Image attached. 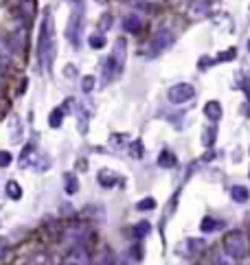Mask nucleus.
Masks as SVG:
<instances>
[{
	"label": "nucleus",
	"mask_w": 250,
	"mask_h": 265,
	"mask_svg": "<svg viewBox=\"0 0 250 265\" xmlns=\"http://www.w3.org/2000/svg\"><path fill=\"white\" fill-rule=\"evenodd\" d=\"M53 57H55V39H53V16L46 9L39 24V39H37V59L44 70L53 68Z\"/></svg>",
	"instance_id": "obj_1"
},
{
	"label": "nucleus",
	"mask_w": 250,
	"mask_h": 265,
	"mask_svg": "<svg viewBox=\"0 0 250 265\" xmlns=\"http://www.w3.org/2000/svg\"><path fill=\"white\" fill-rule=\"evenodd\" d=\"M123 66H125V39H116L114 51H112V55L108 57V62H105V66H103V72H105L103 81L110 83L112 79H116L118 75H121Z\"/></svg>",
	"instance_id": "obj_2"
},
{
	"label": "nucleus",
	"mask_w": 250,
	"mask_h": 265,
	"mask_svg": "<svg viewBox=\"0 0 250 265\" xmlns=\"http://www.w3.org/2000/svg\"><path fill=\"white\" fill-rule=\"evenodd\" d=\"M158 167H162V169L176 167V156L171 154V151H160V156H158Z\"/></svg>",
	"instance_id": "obj_11"
},
{
	"label": "nucleus",
	"mask_w": 250,
	"mask_h": 265,
	"mask_svg": "<svg viewBox=\"0 0 250 265\" xmlns=\"http://www.w3.org/2000/svg\"><path fill=\"white\" fill-rule=\"evenodd\" d=\"M62 121H64V110H62V108H55V110H53L51 114H49V125H51L53 129H57L59 125H62Z\"/></svg>",
	"instance_id": "obj_12"
},
{
	"label": "nucleus",
	"mask_w": 250,
	"mask_h": 265,
	"mask_svg": "<svg viewBox=\"0 0 250 265\" xmlns=\"http://www.w3.org/2000/svg\"><path fill=\"white\" fill-rule=\"evenodd\" d=\"M248 53H250V39H248Z\"/></svg>",
	"instance_id": "obj_29"
},
{
	"label": "nucleus",
	"mask_w": 250,
	"mask_h": 265,
	"mask_svg": "<svg viewBox=\"0 0 250 265\" xmlns=\"http://www.w3.org/2000/svg\"><path fill=\"white\" fill-rule=\"evenodd\" d=\"M81 16H84V9H81V5H77L75 11L70 13L68 26H66V37L70 39L72 46H79V33H81Z\"/></svg>",
	"instance_id": "obj_6"
},
{
	"label": "nucleus",
	"mask_w": 250,
	"mask_h": 265,
	"mask_svg": "<svg viewBox=\"0 0 250 265\" xmlns=\"http://www.w3.org/2000/svg\"><path fill=\"white\" fill-rule=\"evenodd\" d=\"M130 154L132 158H143V143L141 141H134L130 145Z\"/></svg>",
	"instance_id": "obj_22"
},
{
	"label": "nucleus",
	"mask_w": 250,
	"mask_h": 265,
	"mask_svg": "<svg viewBox=\"0 0 250 265\" xmlns=\"http://www.w3.org/2000/svg\"><path fill=\"white\" fill-rule=\"evenodd\" d=\"M230 197H233L235 202L243 204L248 200V189L246 187H233V189H230Z\"/></svg>",
	"instance_id": "obj_15"
},
{
	"label": "nucleus",
	"mask_w": 250,
	"mask_h": 265,
	"mask_svg": "<svg viewBox=\"0 0 250 265\" xmlns=\"http://www.w3.org/2000/svg\"><path fill=\"white\" fill-rule=\"evenodd\" d=\"M9 164H11V154H9V151H0V167H9Z\"/></svg>",
	"instance_id": "obj_24"
},
{
	"label": "nucleus",
	"mask_w": 250,
	"mask_h": 265,
	"mask_svg": "<svg viewBox=\"0 0 250 265\" xmlns=\"http://www.w3.org/2000/svg\"><path fill=\"white\" fill-rule=\"evenodd\" d=\"M64 187H66V193L68 195H75L79 191V180L75 173H66L64 175Z\"/></svg>",
	"instance_id": "obj_10"
},
{
	"label": "nucleus",
	"mask_w": 250,
	"mask_h": 265,
	"mask_svg": "<svg viewBox=\"0 0 250 265\" xmlns=\"http://www.w3.org/2000/svg\"><path fill=\"white\" fill-rule=\"evenodd\" d=\"M123 26H125V31H130V33H138L141 31V20L136 16H128L123 20Z\"/></svg>",
	"instance_id": "obj_13"
},
{
	"label": "nucleus",
	"mask_w": 250,
	"mask_h": 265,
	"mask_svg": "<svg viewBox=\"0 0 250 265\" xmlns=\"http://www.w3.org/2000/svg\"><path fill=\"white\" fill-rule=\"evenodd\" d=\"M235 55H237V51H235V49H228L226 53H222V55H220V57H217V59H215V62H226V59H233Z\"/></svg>",
	"instance_id": "obj_25"
},
{
	"label": "nucleus",
	"mask_w": 250,
	"mask_h": 265,
	"mask_svg": "<svg viewBox=\"0 0 250 265\" xmlns=\"http://www.w3.org/2000/svg\"><path fill=\"white\" fill-rule=\"evenodd\" d=\"M7 195H9L11 200H20V197H22V189H20V184L11 180L9 184H7Z\"/></svg>",
	"instance_id": "obj_17"
},
{
	"label": "nucleus",
	"mask_w": 250,
	"mask_h": 265,
	"mask_svg": "<svg viewBox=\"0 0 250 265\" xmlns=\"http://www.w3.org/2000/svg\"><path fill=\"white\" fill-rule=\"evenodd\" d=\"M64 265H90V256L84 248H72L68 256H66Z\"/></svg>",
	"instance_id": "obj_7"
},
{
	"label": "nucleus",
	"mask_w": 250,
	"mask_h": 265,
	"mask_svg": "<svg viewBox=\"0 0 250 265\" xmlns=\"http://www.w3.org/2000/svg\"><path fill=\"white\" fill-rule=\"evenodd\" d=\"M64 75H66V77H72V75H75V66H66Z\"/></svg>",
	"instance_id": "obj_28"
},
{
	"label": "nucleus",
	"mask_w": 250,
	"mask_h": 265,
	"mask_svg": "<svg viewBox=\"0 0 250 265\" xmlns=\"http://www.w3.org/2000/svg\"><path fill=\"white\" fill-rule=\"evenodd\" d=\"M224 252L230 259H243L248 254V237L241 230H233L224 237Z\"/></svg>",
	"instance_id": "obj_3"
},
{
	"label": "nucleus",
	"mask_w": 250,
	"mask_h": 265,
	"mask_svg": "<svg viewBox=\"0 0 250 265\" xmlns=\"http://www.w3.org/2000/svg\"><path fill=\"white\" fill-rule=\"evenodd\" d=\"M136 208L143 210V213H145V210H154L156 208V200H154V197H145V200H141L136 204Z\"/></svg>",
	"instance_id": "obj_20"
},
{
	"label": "nucleus",
	"mask_w": 250,
	"mask_h": 265,
	"mask_svg": "<svg viewBox=\"0 0 250 265\" xmlns=\"http://www.w3.org/2000/svg\"><path fill=\"white\" fill-rule=\"evenodd\" d=\"M167 97H169L171 103L182 105V103H187V101H191V99L195 97V88L191 83H176V85H171V88H169Z\"/></svg>",
	"instance_id": "obj_4"
},
{
	"label": "nucleus",
	"mask_w": 250,
	"mask_h": 265,
	"mask_svg": "<svg viewBox=\"0 0 250 265\" xmlns=\"http://www.w3.org/2000/svg\"><path fill=\"white\" fill-rule=\"evenodd\" d=\"M248 175H250V173H248Z\"/></svg>",
	"instance_id": "obj_30"
},
{
	"label": "nucleus",
	"mask_w": 250,
	"mask_h": 265,
	"mask_svg": "<svg viewBox=\"0 0 250 265\" xmlns=\"http://www.w3.org/2000/svg\"><path fill=\"white\" fill-rule=\"evenodd\" d=\"M92 88H95V77H84L81 79V90L84 92H92Z\"/></svg>",
	"instance_id": "obj_23"
},
{
	"label": "nucleus",
	"mask_w": 250,
	"mask_h": 265,
	"mask_svg": "<svg viewBox=\"0 0 250 265\" xmlns=\"http://www.w3.org/2000/svg\"><path fill=\"white\" fill-rule=\"evenodd\" d=\"M92 265H112V254H110V250H108V248H103L101 252H99V254L95 256Z\"/></svg>",
	"instance_id": "obj_16"
},
{
	"label": "nucleus",
	"mask_w": 250,
	"mask_h": 265,
	"mask_svg": "<svg viewBox=\"0 0 250 265\" xmlns=\"http://www.w3.org/2000/svg\"><path fill=\"white\" fill-rule=\"evenodd\" d=\"M99 184H101V187H105V189H112V187L116 184V175L112 173V171H108V169L99 171Z\"/></svg>",
	"instance_id": "obj_9"
},
{
	"label": "nucleus",
	"mask_w": 250,
	"mask_h": 265,
	"mask_svg": "<svg viewBox=\"0 0 250 265\" xmlns=\"http://www.w3.org/2000/svg\"><path fill=\"white\" fill-rule=\"evenodd\" d=\"M171 44H174V33H171L169 29L156 31V35L151 37V42H149V57H156L158 53H162L164 49H169Z\"/></svg>",
	"instance_id": "obj_5"
},
{
	"label": "nucleus",
	"mask_w": 250,
	"mask_h": 265,
	"mask_svg": "<svg viewBox=\"0 0 250 265\" xmlns=\"http://www.w3.org/2000/svg\"><path fill=\"white\" fill-rule=\"evenodd\" d=\"M213 136H215V129H209L204 134V145H213Z\"/></svg>",
	"instance_id": "obj_27"
},
{
	"label": "nucleus",
	"mask_w": 250,
	"mask_h": 265,
	"mask_svg": "<svg viewBox=\"0 0 250 265\" xmlns=\"http://www.w3.org/2000/svg\"><path fill=\"white\" fill-rule=\"evenodd\" d=\"M88 44L92 46V49H103V46H105V37L101 35V33H95V35H90Z\"/></svg>",
	"instance_id": "obj_21"
},
{
	"label": "nucleus",
	"mask_w": 250,
	"mask_h": 265,
	"mask_svg": "<svg viewBox=\"0 0 250 265\" xmlns=\"http://www.w3.org/2000/svg\"><path fill=\"white\" fill-rule=\"evenodd\" d=\"M204 114H206L211 121H220L222 118V105L217 101H209L206 105H204Z\"/></svg>",
	"instance_id": "obj_8"
},
{
	"label": "nucleus",
	"mask_w": 250,
	"mask_h": 265,
	"mask_svg": "<svg viewBox=\"0 0 250 265\" xmlns=\"http://www.w3.org/2000/svg\"><path fill=\"white\" fill-rule=\"evenodd\" d=\"M197 16H206V5H195L193 11H191V18H197Z\"/></svg>",
	"instance_id": "obj_26"
},
{
	"label": "nucleus",
	"mask_w": 250,
	"mask_h": 265,
	"mask_svg": "<svg viewBox=\"0 0 250 265\" xmlns=\"http://www.w3.org/2000/svg\"><path fill=\"white\" fill-rule=\"evenodd\" d=\"M149 230H151V224H149V222H141V224H136V226H134L132 235H134L136 239H143V237L149 235Z\"/></svg>",
	"instance_id": "obj_14"
},
{
	"label": "nucleus",
	"mask_w": 250,
	"mask_h": 265,
	"mask_svg": "<svg viewBox=\"0 0 250 265\" xmlns=\"http://www.w3.org/2000/svg\"><path fill=\"white\" fill-rule=\"evenodd\" d=\"M200 228H202V233H213L215 228H220V222H215L213 217H204L202 224H200Z\"/></svg>",
	"instance_id": "obj_18"
},
{
	"label": "nucleus",
	"mask_w": 250,
	"mask_h": 265,
	"mask_svg": "<svg viewBox=\"0 0 250 265\" xmlns=\"http://www.w3.org/2000/svg\"><path fill=\"white\" fill-rule=\"evenodd\" d=\"M187 250H189L191 254L202 252V250H204V241H202V239H189V241H187Z\"/></svg>",
	"instance_id": "obj_19"
}]
</instances>
